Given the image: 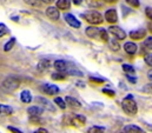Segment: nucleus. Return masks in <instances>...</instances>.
<instances>
[{
	"instance_id": "7ed1b4c3",
	"label": "nucleus",
	"mask_w": 152,
	"mask_h": 133,
	"mask_svg": "<svg viewBox=\"0 0 152 133\" xmlns=\"http://www.w3.org/2000/svg\"><path fill=\"white\" fill-rule=\"evenodd\" d=\"M121 108H123V111H124L126 114H129V115H134V114H137V112H138L137 102L134 101L133 97H132L131 94L126 96V97L123 99V101H121Z\"/></svg>"
},
{
	"instance_id": "473e14b6",
	"label": "nucleus",
	"mask_w": 152,
	"mask_h": 133,
	"mask_svg": "<svg viewBox=\"0 0 152 133\" xmlns=\"http://www.w3.org/2000/svg\"><path fill=\"white\" fill-rule=\"evenodd\" d=\"M125 1H126L127 5H130V6L133 7V8H138V7L140 6L139 0H125Z\"/></svg>"
},
{
	"instance_id": "c85d7f7f",
	"label": "nucleus",
	"mask_w": 152,
	"mask_h": 133,
	"mask_svg": "<svg viewBox=\"0 0 152 133\" xmlns=\"http://www.w3.org/2000/svg\"><path fill=\"white\" fill-rule=\"evenodd\" d=\"M105 132V127L102 126H92L87 130V133H104Z\"/></svg>"
},
{
	"instance_id": "20e7f679",
	"label": "nucleus",
	"mask_w": 152,
	"mask_h": 133,
	"mask_svg": "<svg viewBox=\"0 0 152 133\" xmlns=\"http://www.w3.org/2000/svg\"><path fill=\"white\" fill-rule=\"evenodd\" d=\"M107 31H109V32L111 33V35L113 37L114 39H117V40H124V39L126 38L125 31H124L123 28H120L119 26H110Z\"/></svg>"
},
{
	"instance_id": "de8ad7c7",
	"label": "nucleus",
	"mask_w": 152,
	"mask_h": 133,
	"mask_svg": "<svg viewBox=\"0 0 152 133\" xmlns=\"http://www.w3.org/2000/svg\"><path fill=\"white\" fill-rule=\"evenodd\" d=\"M149 31H150V33L152 34V21L149 24Z\"/></svg>"
},
{
	"instance_id": "37998d69",
	"label": "nucleus",
	"mask_w": 152,
	"mask_h": 133,
	"mask_svg": "<svg viewBox=\"0 0 152 133\" xmlns=\"http://www.w3.org/2000/svg\"><path fill=\"white\" fill-rule=\"evenodd\" d=\"M75 5H77V6H79V5H81V2H83V0H71Z\"/></svg>"
},
{
	"instance_id": "c03bdc74",
	"label": "nucleus",
	"mask_w": 152,
	"mask_h": 133,
	"mask_svg": "<svg viewBox=\"0 0 152 133\" xmlns=\"http://www.w3.org/2000/svg\"><path fill=\"white\" fill-rule=\"evenodd\" d=\"M148 78H149V80L152 83V69H150V71L148 72Z\"/></svg>"
},
{
	"instance_id": "2eb2a0df",
	"label": "nucleus",
	"mask_w": 152,
	"mask_h": 133,
	"mask_svg": "<svg viewBox=\"0 0 152 133\" xmlns=\"http://www.w3.org/2000/svg\"><path fill=\"white\" fill-rule=\"evenodd\" d=\"M124 51L129 54H134L137 52V45L133 41H127L124 44Z\"/></svg>"
},
{
	"instance_id": "1a4fd4ad",
	"label": "nucleus",
	"mask_w": 152,
	"mask_h": 133,
	"mask_svg": "<svg viewBox=\"0 0 152 133\" xmlns=\"http://www.w3.org/2000/svg\"><path fill=\"white\" fill-rule=\"evenodd\" d=\"M46 15H47L51 20H53V21H57V20H59V18H60L59 10H58L56 6H50V7H47V10H46Z\"/></svg>"
},
{
	"instance_id": "f8f14e48",
	"label": "nucleus",
	"mask_w": 152,
	"mask_h": 133,
	"mask_svg": "<svg viewBox=\"0 0 152 133\" xmlns=\"http://www.w3.org/2000/svg\"><path fill=\"white\" fill-rule=\"evenodd\" d=\"M37 101H38V104L41 105V107H44V108H46V110H48V111H51V112H54V111H56V108H54V106L52 105V102L48 101L46 98L38 97V98H37Z\"/></svg>"
},
{
	"instance_id": "f3484780",
	"label": "nucleus",
	"mask_w": 152,
	"mask_h": 133,
	"mask_svg": "<svg viewBox=\"0 0 152 133\" xmlns=\"http://www.w3.org/2000/svg\"><path fill=\"white\" fill-rule=\"evenodd\" d=\"M32 99H33V97H32L31 91H28V90H24V91L20 93V100H21L23 102H25V104H30V102H32Z\"/></svg>"
},
{
	"instance_id": "cd10ccee",
	"label": "nucleus",
	"mask_w": 152,
	"mask_h": 133,
	"mask_svg": "<svg viewBox=\"0 0 152 133\" xmlns=\"http://www.w3.org/2000/svg\"><path fill=\"white\" fill-rule=\"evenodd\" d=\"M51 78L53 80H65L66 79V74L64 72H58V73L56 72V73H52Z\"/></svg>"
},
{
	"instance_id": "ea45409f",
	"label": "nucleus",
	"mask_w": 152,
	"mask_h": 133,
	"mask_svg": "<svg viewBox=\"0 0 152 133\" xmlns=\"http://www.w3.org/2000/svg\"><path fill=\"white\" fill-rule=\"evenodd\" d=\"M126 78H127V80H129L130 83H132V84H136V83H137V78H136V77H131L130 74H126Z\"/></svg>"
},
{
	"instance_id": "0eeeda50",
	"label": "nucleus",
	"mask_w": 152,
	"mask_h": 133,
	"mask_svg": "<svg viewBox=\"0 0 152 133\" xmlns=\"http://www.w3.org/2000/svg\"><path fill=\"white\" fill-rule=\"evenodd\" d=\"M64 19H65V21L69 24V26H71V27H73V28H79V27L81 26L80 21L77 19L75 15H72L71 13H65V14H64Z\"/></svg>"
},
{
	"instance_id": "5701e85b",
	"label": "nucleus",
	"mask_w": 152,
	"mask_h": 133,
	"mask_svg": "<svg viewBox=\"0 0 152 133\" xmlns=\"http://www.w3.org/2000/svg\"><path fill=\"white\" fill-rule=\"evenodd\" d=\"M14 45H15V38L12 37V38L5 44V46H4V51H5V52H10V51L13 48Z\"/></svg>"
},
{
	"instance_id": "39448f33",
	"label": "nucleus",
	"mask_w": 152,
	"mask_h": 133,
	"mask_svg": "<svg viewBox=\"0 0 152 133\" xmlns=\"http://www.w3.org/2000/svg\"><path fill=\"white\" fill-rule=\"evenodd\" d=\"M69 124L71 126H75V127H80V126H84L86 124V118L81 114H75V115H71L70 117V120H69Z\"/></svg>"
},
{
	"instance_id": "ddd939ff",
	"label": "nucleus",
	"mask_w": 152,
	"mask_h": 133,
	"mask_svg": "<svg viewBox=\"0 0 152 133\" xmlns=\"http://www.w3.org/2000/svg\"><path fill=\"white\" fill-rule=\"evenodd\" d=\"M44 112V108L40 107V106H31L27 108V113L32 117V118H36V117H40Z\"/></svg>"
},
{
	"instance_id": "aec40b11",
	"label": "nucleus",
	"mask_w": 152,
	"mask_h": 133,
	"mask_svg": "<svg viewBox=\"0 0 152 133\" xmlns=\"http://www.w3.org/2000/svg\"><path fill=\"white\" fill-rule=\"evenodd\" d=\"M86 4L92 8H102L104 6V0H86Z\"/></svg>"
},
{
	"instance_id": "a19ab883",
	"label": "nucleus",
	"mask_w": 152,
	"mask_h": 133,
	"mask_svg": "<svg viewBox=\"0 0 152 133\" xmlns=\"http://www.w3.org/2000/svg\"><path fill=\"white\" fill-rule=\"evenodd\" d=\"M7 130H8V131H11L12 133H24V132H21L20 130H18V129L13 127V126H8V127H7Z\"/></svg>"
},
{
	"instance_id": "393cba45",
	"label": "nucleus",
	"mask_w": 152,
	"mask_h": 133,
	"mask_svg": "<svg viewBox=\"0 0 152 133\" xmlns=\"http://www.w3.org/2000/svg\"><path fill=\"white\" fill-rule=\"evenodd\" d=\"M110 48L113 51V52H117V51H119L120 50V45H119V42H118V40L117 39H114L112 38L111 40H110Z\"/></svg>"
},
{
	"instance_id": "f257e3e1",
	"label": "nucleus",
	"mask_w": 152,
	"mask_h": 133,
	"mask_svg": "<svg viewBox=\"0 0 152 133\" xmlns=\"http://www.w3.org/2000/svg\"><path fill=\"white\" fill-rule=\"evenodd\" d=\"M81 17H83V19H84L85 21H87L88 24L94 25V26H96V25H100V24H103V21H104L103 14L99 13L98 11H96V10H88V11L81 13Z\"/></svg>"
},
{
	"instance_id": "9b49d317",
	"label": "nucleus",
	"mask_w": 152,
	"mask_h": 133,
	"mask_svg": "<svg viewBox=\"0 0 152 133\" xmlns=\"http://www.w3.org/2000/svg\"><path fill=\"white\" fill-rule=\"evenodd\" d=\"M86 35L91 39H100V28L96 26H90L86 28Z\"/></svg>"
},
{
	"instance_id": "423d86ee",
	"label": "nucleus",
	"mask_w": 152,
	"mask_h": 133,
	"mask_svg": "<svg viewBox=\"0 0 152 133\" xmlns=\"http://www.w3.org/2000/svg\"><path fill=\"white\" fill-rule=\"evenodd\" d=\"M40 90L47 96H56L59 92V87L53 84H44V85H41Z\"/></svg>"
},
{
	"instance_id": "c756f323",
	"label": "nucleus",
	"mask_w": 152,
	"mask_h": 133,
	"mask_svg": "<svg viewBox=\"0 0 152 133\" xmlns=\"http://www.w3.org/2000/svg\"><path fill=\"white\" fill-rule=\"evenodd\" d=\"M123 71L126 74H134V68L131 66V65H127V64H124L123 65Z\"/></svg>"
},
{
	"instance_id": "c9c22d12",
	"label": "nucleus",
	"mask_w": 152,
	"mask_h": 133,
	"mask_svg": "<svg viewBox=\"0 0 152 133\" xmlns=\"http://www.w3.org/2000/svg\"><path fill=\"white\" fill-rule=\"evenodd\" d=\"M144 61L146 65H149L150 67H152V53H146L145 57H144Z\"/></svg>"
},
{
	"instance_id": "4be33fe9",
	"label": "nucleus",
	"mask_w": 152,
	"mask_h": 133,
	"mask_svg": "<svg viewBox=\"0 0 152 133\" xmlns=\"http://www.w3.org/2000/svg\"><path fill=\"white\" fill-rule=\"evenodd\" d=\"M65 74H70V75H77V77H83V73H81L79 69H77V68H75L73 66H71V65H69V67L66 68V71H65Z\"/></svg>"
},
{
	"instance_id": "7c9ffc66",
	"label": "nucleus",
	"mask_w": 152,
	"mask_h": 133,
	"mask_svg": "<svg viewBox=\"0 0 152 133\" xmlns=\"http://www.w3.org/2000/svg\"><path fill=\"white\" fill-rule=\"evenodd\" d=\"M100 40L104 41V42H107V41H109V34H107V31L104 30V28H100Z\"/></svg>"
},
{
	"instance_id": "a211bd4d",
	"label": "nucleus",
	"mask_w": 152,
	"mask_h": 133,
	"mask_svg": "<svg viewBox=\"0 0 152 133\" xmlns=\"http://www.w3.org/2000/svg\"><path fill=\"white\" fill-rule=\"evenodd\" d=\"M56 7H57L58 10H61V11L69 10V8L71 7V0H57Z\"/></svg>"
},
{
	"instance_id": "4c0bfd02",
	"label": "nucleus",
	"mask_w": 152,
	"mask_h": 133,
	"mask_svg": "<svg viewBox=\"0 0 152 133\" xmlns=\"http://www.w3.org/2000/svg\"><path fill=\"white\" fill-rule=\"evenodd\" d=\"M143 91H144L145 93L152 94V83H151V84H148V85H145V86H144V88H143Z\"/></svg>"
},
{
	"instance_id": "bb28decb",
	"label": "nucleus",
	"mask_w": 152,
	"mask_h": 133,
	"mask_svg": "<svg viewBox=\"0 0 152 133\" xmlns=\"http://www.w3.org/2000/svg\"><path fill=\"white\" fill-rule=\"evenodd\" d=\"M53 101H54V104H56L58 107H60L61 110H65V108H66V102H65V100L63 99V98H60V97H56Z\"/></svg>"
},
{
	"instance_id": "09e8293b",
	"label": "nucleus",
	"mask_w": 152,
	"mask_h": 133,
	"mask_svg": "<svg viewBox=\"0 0 152 133\" xmlns=\"http://www.w3.org/2000/svg\"><path fill=\"white\" fill-rule=\"evenodd\" d=\"M121 133H125V132H124V131H123V132H121Z\"/></svg>"
},
{
	"instance_id": "79ce46f5",
	"label": "nucleus",
	"mask_w": 152,
	"mask_h": 133,
	"mask_svg": "<svg viewBox=\"0 0 152 133\" xmlns=\"http://www.w3.org/2000/svg\"><path fill=\"white\" fill-rule=\"evenodd\" d=\"M33 133H48V132H47L46 129H44V127H39L38 130H36Z\"/></svg>"
},
{
	"instance_id": "9d476101",
	"label": "nucleus",
	"mask_w": 152,
	"mask_h": 133,
	"mask_svg": "<svg viewBox=\"0 0 152 133\" xmlns=\"http://www.w3.org/2000/svg\"><path fill=\"white\" fill-rule=\"evenodd\" d=\"M129 35H130V38H131L132 40H142V39L145 38L146 31H145L144 28H138V30L131 31V32L129 33Z\"/></svg>"
},
{
	"instance_id": "dca6fc26",
	"label": "nucleus",
	"mask_w": 152,
	"mask_h": 133,
	"mask_svg": "<svg viewBox=\"0 0 152 133\" xmlns=\"http://www.w3.org/2000/svg\"><path fill=\"white\" fill-rule=\"evenodd\" d=\"M53 65H54V68H56L58 72H65V71H66V68L69 67L70 64H69L67 61H65V60H61V59H60V60H56Z\"/></svg>"
},
{
	"instance_id": "a878e982",
	"label": "nucleus",
	"mask_w": 152,
	"mask_h": 133,
	"mask_svg": "<svg viewBox=\"0 0 152 133\" xmlns=\"http://www.w3.org/2000/svg\"><path fill=\"white\" fill-rule=\"evenodd\" d=\"M50 68V61L47 59H42L40 60L38 64V69L40 71H45V69H48Z\"/></svg>"
},
{
	"instance_id": "e433bc0d",
	"label": "nucleus",
	"mask_w": 152,
	"mask_h": 133,
	"mask_svg": "<svg viewBox=\"0 0 152 133\" xmlns=\"http://www.w3.org/2000/svg\"><path fill=\"white\" fill-rule=\"evenodd\" d=\"M104 94H106V96H109V97H114L115 96V93H114V91L112 90H109V88H103V91H102Z\"/></svg>"
},
{
	"instance_id": "49530a36",
	"label": "nucleus",
	"mask_w": 152,
	"mask_h": 133,
	"mask_svg": "<svg viewBox=\"0 0 152 133\" xmlns=\"http://www.w3.org/2000/svg\"><path fill=\"white\" fill-rule=\"evenodd\" d=\"M118 0H104V2H109V4H113V2H117Z\"/></svg>"
},
{
	"instance_id": "2f4dec72",
	"label": "nucleus",
	"mask_w": 152,
	"mask_h": 133,
	"mask_svg": "<svg viewBox=\"0 0 152 133\" xmlns=\"http://www.w3.org/2000/svg\"><path fill=\"white\" fill-rule=\"evenodd\" d=\"M8 33H10V30L7 28V26H6L5 24L0 23V38L4 37V35H6V34H8Z\"/></svg>"
},
{
	"instance_id": "4468645a",
	"label": "nucleus",
	"mask_w": 152,
	"mask_h": 133,
	"mask_svg": "<svg viewBox=\"0 0 152 133\" xmlns=\"http://www.w3.org/2000/svg\"><path fill=\"white\" fill-rule=\"evenodd\" d=\"M64 100H65L66 105H67L69 107L73 108V110H78V108H80V107H81V104H80L76 98H73V97H66Z\"/></svg>"
},
{
	"instance_id": "58836bf2",
	"label": "nucleus",
	"mask_w": 152,
	"mask_h": 133,
	"mask_svg": "<svg viewBox=\"0 0 152 133\" xmlns=\"http://www.w3.org/2000/svg\"><path fill=\"white\" fill-rule=\"evenodd\" d=\"M145 14H146V17L152 21V7H146L145 8Z\"/></svg>"
},
{
	"instance_id": "f03ea898",
	"label": "nucleus",
	"mask_w": 152,
	"mask_h": 133,
	"mask_svg": "<svg viewBox=\"0 0 152 133\" xmlns=\"http://www.w3.org/2000/svg\"><path fill=\"white\" fill-rule=\"evenodd\" d=\"M19 87H20V80H19V78H17L14 75L7 77L0 85V90L4 91L5 93H11V92L18 90Z\"/></svg>"
},
{
	"instance_id": "6ab92c4d",
	"label": "nucleus",
	"mask_w": 152,
	"mask_h": 133,
	"mask_svg": "<svg viewBox=\"0 0 152 133\" xmlns=\"http://www.w3.org/2000/svg\"><path fill=\"white\" fill-rule=\"evenodd\" d=\"M124 132L125 133H145L144 130H142L139 126L137 125H126L124 127Z\"/></svg>"
},
{
	"instance_id": "a18cd8bd",
	"label": "nucleus",
	"mask_w": 152,
	"mask_h": 133,
	"mask_svg": "<svg viewBox=\"0 0 152 133\" xmlns=\"http://www.w3.org/2000/svg\"><path fill=\"white\" fill-rule=\"evenodd\" d=\"M41 2H44V4H52L54 0H40Z\"/></svg>"
},
{
	"instance_id": "f704fd0d",
	"label": "nucleus",
	"mask_w": 152,
	"mask_h": 133,
	"mask_svg": "<svg viewBox=\"0 0 152 133\" xmlns=\"http://www.w3.org/2000/svg\"><path fill=\"white\" fill-rule=\"evenodd\" d=\"M88 79H90V81H91V83H94V84H104V83H105V80H104V79L98 78V77H93V75H91Z\"/></svg>"
},
{
	"instance_id": "72a5a7b5",
	"label": "nucleus",
	"mask_w": 152,
	"mask_h": 133,
	"mask_svg": "<svg viewBox=\"0 0 152 133\" xmlns=\"http://www.w3.org/2000/svg\"><path fill=\"white\" fill-rule=\"evenodd\" d=\"M144 47L152 51V37H148L145 40H144Z\"/></svg>"
},
{
	"instance_id": "6e6552de",
	"label": "nucleus",
	"mask_w": 152,
	"mask_h": 133,
	"mask_svg": "<svg viewBox=\"0 0 152 133\" xmlns=\"http://www.w3.org/2000/svg\"><path fill=\"white\" fill-rule=\"evenodd\" d=\"M104 18L105 20L109 23V24H115L118 21V14H117V11L114 8H110L105 12L104 14Z\"/></svg>"
},
{
	"instance_id": "b1692460",
	"label": "nucleus",
	"mask_w": 152,
	"mask_h": 133,
	"mask_svg": "<svg viewBox=\"0 0 152 133\" xmlns=\"http://www.w3.org/2000/svg\"><path fill=\"white\" fill-rule=\"evenodd\" d=\"M24 2L31 7H34V8H39L42 5V2L40 0H24Z\"/></svg>"
},
{
	"instance_id": "412c9836",
	"label": "nucleus",
	"mask_w": 152,
	"mask_h": 133,
	"mask_svg": "<svg viewBox=\"0 0 152 133\" xmlns=\"http://www.w3.org/2000/svg\"><path fill=\"white\" fill-rule=\"evenodd\" d=\"M13 113V108L11 106L0 104V115H10Z\"/></svg>"
}]
</instances>
